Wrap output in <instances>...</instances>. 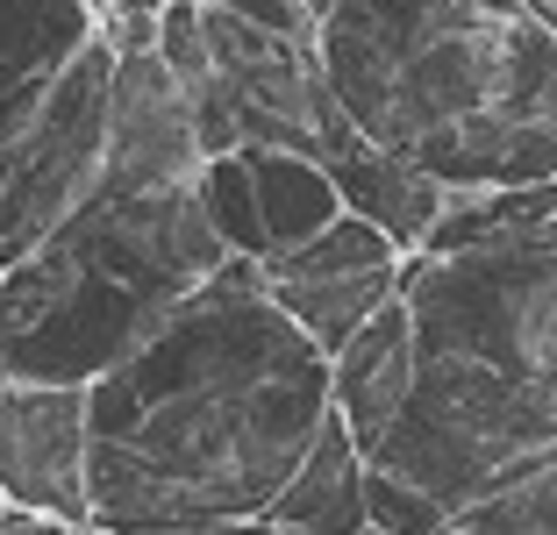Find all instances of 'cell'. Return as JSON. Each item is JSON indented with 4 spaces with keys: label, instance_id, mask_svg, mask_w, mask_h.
I'll use <instances>...</instances> for the list:
<instances>
[{
    "label": "cell",
    "instance_id": "cell-1",
    "mask_svg": "<svg viewBox=\"0 0 557 535\" xmlns=\"http://www.w3.org/2000/svg\"><path fill=\"white\" fill-rule=\"evenodd\" d=\"M329 422V357L222 258L115 372L86 386V514L100 535L258 521Z\"/></svg>",
    "mask_w": 557,
    "mask_h": 535
},
{
    "label": "cell",
    "instance_id": "cell-2",
    "mask_svg": "<svg viewBox=\"0 0 557 535\" xmlns=\"http://www.w3.org/2000/svg\"><path fill=\"white\" fill-rule=\"evenodd\" d=\"M414 378L364 464L450 514L557 450V214L400 264Z\"/></svg>",
    "mask_w": 557,
    "mask_h": 535
},
{
    "label": "cell",
    "instance_id": "cell-3",
    "mask_svg": "<svg viewBox=\"0 0 557 535\" xmlns=\"http://www.w3.org/2000/svg\"><path fill=\"white\" fill-rule=\"evenodd\" d=\"M308 43L350 129L443 194L557 178V29L522 0H336Z\"/></svg>",
    "mask_w": 557,
    "mask_h": 535
},
{
    "label": "cell",
    "instance_id": "cell-4",
    "mask_svg": "<svg viewBox=\"0 0 557 535\" xmlns=\"http://www.w3.org/2000/svg\"><path fill=\"white\" fill-rule=\"evenodd\" d=\"M222 244L186 186L86 194L65 222L0 264V378L94 386L208 286Z\"/></svg>",
    "mask_w": 557,
    "mask_h": 535
},
{
    "label": "cell",
    "instance_id": "cell-5",
    "mask_svg": "<svg viewBox=\"0 0 557 535\" xmlns=\"http://www.w3.org/2000/svg\"><path fill=\"white\" fill-rule=\"evenodd\" d=\"M100 15L79 0H0V264L100 186L108 150Z\"/></svg>",
    "mask_w": 557,
    "mask_h": 535
},
{
    "label": "cell",
    "instance_id": "cell-6",
    "mask_svg": "<svg viewBox=\"0 0 557 535\" xmlns=\"http://www.w3.org/2000/svg\"><path fill=\"white\" fill-rule=\"evenodd\" d=\"M200 36H208V79L186 86L200 158L272 144V150H308V158L329 164L336 150L358 144V129L344 122L322 65H314L308 36L250 29V22L222 15L208 0H200Z\"/></svg>",
    "mask_w": 557,
    "mask_h": 535
},
{
    "label": "cell",
    "instance_id": "cell-7",
    "mask_svg": "<svg viewBox=\"0 0 557 535\" xmlns=\"http://www.w3.org/2000/svg\"><path fill=\"white\" fill-rule=\"evenodd\" d=\"M400 264H408V258H400L372 222L336 214L329 228H314L308 244L264 258L258 286H264V300H272V308L329 357L350 328L364 322V314L386 308V300L400 293Z\"/></svg>",
    "mask_w": 557,
    "mask_h": 535
},
{
    "label": "cell",
    "instance_id": "cell-8",
    "mask_svg": "<svg viewBox=\"0 0 557 535\" xmlns=\"http://www.w3.org/2000/svg\"><path fill=\"white\" fill-rule=\"evenodd\" d=\"M0 507L94 528L86 514V386L0 378Z\"/></svg>",
    "mask_w": 557,
    "mask_h": 535
},
{
    "label": "cell",
    "instance_id": "cell-9",
    "mask_svg": "<svg viewBox=\"0 0 557 535\" xmlns=\"http://www.w3.org/2000/svg\"><path fill=\"white\" fill-rule=\"evenodd\" d=\"M200 164L194 108L186 86L158 58H115L108 72V150H100L94 194H150V186H186Z\"/></svg>",
    "mask_w": 557,
    "mask_h": 535
},
{
    "label": "cell",
    "instance_id": "cell-10",
    "mask_svg": "<svg viewBox=\"0 0 557 535\" xmlns=\"http://www.w3.org/2000/svg\"><path fill=\"white\" fill-rule=\"evenodd\" d=\"M408 378H414V328H408V308H400V293H394L386 308H372L329 350V414L344 422L358 457H372L379 436L394 428L400 400H408Z\"/></svg>",
    "mask_w": 557,
    "mask_h": 535
},
{
    "label": "cell",
    "instance_id": "cell-11",
    "mask_svg": "<svg viewBox=\"0 0 557 535\" xmlns=\"http://www.w3.org/2000/svg\"><path fill=\"white\" fill-rule=\"evenodd\" d=\"M258 521L272 535H350V528H364V457L344 436L336 414L314 428L308 457L294 464V478L272 493V507Z\"/></svg>",
    "mask_w": 557,
    "mask_h": 535
},
{
    "label": "cell",
    "instance_id": "cell-12",
    "mask_svg": "<svg viewBox=\"0 0 557 535\" xmlns=\"http://www.w3.org/2000/svg\"><path fill=\"white\" fill-rule=\"evenodd\" d=\"M329 178H336L344 214L372 222L379 236L400 250V258H414V250H422L429 222H436V208H443V186H436V178L414 172L408 158H394V150H372L364 136L350 150H336V158H329Z\"/></svg>",
    "mask_w": 557,
    "mask_h": 535
},
{
    "label": "cell",
    "instance_id": "cell-13",
    "mask_svg": "<svg viewBox=\"0 0 557 535\" xmlns=\"http://www.w3.org/2000/svg\"><path fill=\"white\" fill-rule=\"evenodd\" d=\"M244 172H250V194H258V228H264V258L308 244L314 228H329L344 214L336 200V178H329L322 158L308 150H272V144H250L244 150Z\"/></svg>",
    "mask_w": 557,
    "mask_h": 535
},
{
    "label": "cell",
    "instance_id": "cell-14",
    "mask_svg": "<svg viewBox=\"0 0 557 535\" xmlns=\"http://www.w3.org/2000/svg\"><path fill=\"white\" fill-rule=\"evenodd\" d=\"M443 535H557V450L479 493L472 507H458Z\"/></svg>",
    "mask_w": 557,
    "mask_h": 535
},
{
    "label": "cell",
    "instance_id": "cell-15",
    "mask_svg": "<svg viewBox=\"0 0 557 535\" xmlns=\"http://www.w3.org/2000/svg\"><path fill=\"white\" fill-rule=\"evenodd\" d=\"M194 200H200V214H208L222 258L264 264V228H258V194H250L244 150H214V158H200L194 164Z\"/></svg>",
    "mask_w": 557,
    "mask_h": 535
},
{
    "label": "cell",
    "instance_id": "cell-16",
    "mask_svg": "<svg viewBox=\"0 0 557 535\" xmlns=\"http://www.w3.org/2000/svg\"><path fill=\"white\" fill-rule=\"evenodd\" d=\"M364 521L386 535H443V521H450V507L429 500L414 478H400V471H379L364 464Z\"/></svg>",
    "mask_w": 557,
    "mask_h": 535
},
{
    "label": "cell",
    "instance_id": "cell-17",
    "mask_svg": "<svg viewBox=\"0 0 557 535\" xmlns=\"http://www.w3.org/2000/svg\"><path fill=\"white\" fill-rule=\"evenodd\" d=\"M150 58L180 86L208 79V36H200V0H164L158 8V36H150Z\"/></svg>",
    "mask_w": 557,
    "mask_h": 535
},
{
    "label": "cell",
    "instance_id": "cell-18",
    "mask_svg": "<svg viewBox=\"0 0 557 535\" xmlns=\"http://www.w3.org/2000/svg\"><path fill=\"white\" fill-rule=\"evenodd\" d=\"M208 8H222V15L250 22V29H272V36H314L308 0H208Z\"/></svg>",
    "mask_w": 557,
    "mask_h": 535
},
{
    "label": "cell",
    "instance_id": "cell-19",
    "mask_svg": "<svg viewBox=\"0 0 557 535\" xmlns=\"http://www.w3.org/2000/svg\"><path fill=\"white\" fill-rule=\"evenodd\" d=\"M0 535H100V528H79V521H44V514H15V507H0Z\"/></svg>",
    "mask_w": 557,
    "mask_h": 535
},
{
    "label": "cell",
    "instance_id": "cell-20",
    "mask_svg": "<svg viewBox=\"0 0 557 535\" xmlns=\"http://www.w3.org/2000/svg\"><path fill=\"white\" fill-rule=\"evenodd\" d=\"M144 535H272L264 521H208V528H144Z\"/></svg>",
    "mask_w": 557,
    "mask_h": 535
},
{
    "label": "cell",
    "instance_id": "cell-21",
    "mask_svg": "<svg viewBox=\"0 0 557 535\" xmlns=\"http://www.w3.org/2000/svg\"><path fill=\"white\" fill-rule=\"evenodd\" d=\"M322 8H336V0H308V15H322Z\"/></svg>",
    "mask_w": 557,
    "mask_h": 535
},
{
    "label": "cell",
    "instance_id": "cell-22",
    "mask_svg": "<svg viewBox=\"0 0 557 535\" xmlns=\"http://www.w3.org/2000/svg\"><path fill=\"white\" fill-rule=\"evenodd\" d=\"M350 535H386V528H372V521H364V528H350Z\"/></svg>",
    "mask_w": 557,
    "mask_h": 535
},
{
    "label": "cell",
    "instance_id": "cell-23",
    "mask_svg": "<svg viewBox=\"0 0 557 535\" xmlns=\"http://www.w3.org/2000/svg\"><path fill=\"white\" fill-rule=\"evenodd\" d=\"M79 8H94V15H100V8H108V0H79Z\"/></svg>",
    "mask_w": 557,
    "mask_h": 535
}]
</instances>
